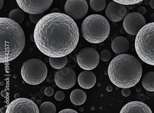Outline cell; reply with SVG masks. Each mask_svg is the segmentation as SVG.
Masks as SVG:
<instances>
[{
	"mask_svg": "<svg viewBox=\"0 0 154 113\" xmlns=\"http://www.w3.org/2000/svg\"><path fill=\"white\" fill-rule=\"evenodd\" d=\"M136 52L145 63L154 66V22L146 24L136 35Z\"/></svg>",
	"mask_w": 154,
	"mask_h": 113,
	"instance_id": "5",
	"label": "cell"
},
{
	"mask_svg": "<svg viewBox=\"0 0 154 113\" xmlns=\"http://www.w3.org/2000/svg\"><path fill=\"white\" fill-rule=\"evenodd\" d=\"M9 18L20 24L23 22L25 18L23 11L22 9H13L10 12L9 14Z\"/></svg>",
	"mask_w": 154,
	"mask_h": 113,
	"instance_id": "20",
	"label": "cell"
},
{
	"mask_svg": "<svg viewBox=\"0 0 154 113\" xmlns=\"http://www.w3.org/2000/svg\"><path fill=\"white\" fill-rule=\"evenodd\" d=\"M144 89L148 92H154V72H147L142 80Z\"/></svg>",
	"mask_w": 154,
	"mask_h": 113,
	"instance_id": "18",
	"label": "cell"
},
{
	"mask_svg": "<svg viewBox=\"0 0 154 113\" xmlns=\"http://www.w3.org/2000/svg\"><path fill=\"white\" fill-rule=\"evenodd\" d=\"M68 61L67 56H63L59 58L49 57V62L50 65L56 69H60L66 67Z\"/></svg>",
	"mask_w": 154,
	"mask_h": 113,
	"instance_id": "19",
	"label": "cell"
},
{
	"mask_svg": "<svg viewBox=\"0 0 154 113\" xmlns=\"http://www.w3.org/2000/svg\"><path fill=\"white\" fill-rule=\"evenodd\" d=\"M19 8L30 14H42L52 5L53 0H16Z\"/></svg>",
	"mask_w": 154,
	"mask_h": 113,
	"instance_id": "8",
	"label": "cell"
},
{
	"mask_svg": "<svg viewBox=\"0 0 154 113\" xmlns=\"http://www.w3.org/2000/svg\"><path fill=\"white\" fill-rule=\"evenodd\" d=\"M64 9L66 14L73 20H80L88 13V2L86 0H67Z\"/></svg>",
	"mask_w": 154,
	"mask_h": 113,
	"instance_id": "11",
	"label": "cell"
},
{
	"mask_svg": "<svg viewBox=\"0 0 154 113\" xmlns=\"http://www.w3.org/2000/svg\"><path fill=\"white\" fill-rule=\"evenodd\" d=\"M112 57L111 53L109 51V50H103L100 53V58L102 61H109Z\"/></svg>",
	"mask_w": 154,
	"mask_h": 113,
	"instance_id": "24",
	"label": "cell"
},
{
	"mask_svg": "<svg viewBox=\"0 0 154 113\" xmlns=\"http://www.w3.org/2000/svg\"><path fill=\"white\" fill-rule=\"evenodd\" d=\"M89 5L94 11L100 12L106 6V0H90Z\"/></svg>",
	"mask_w": 154,
	"mask_h": 113,
	"instance_id": "21",
	"label": "cell"
},
{
	"mask_svg": "<svg viewBox=\"0 0 154 113\" xmlns=\"http://www.w3.org/2000/svg\"><path fill=\"white\" fill-rule=\"evenodd\" d=\"M143 67L139 61L133 55L122 54L115 57L108 67L110 81L122 89L134 86L140 80Z\"/></svg>",
	"mask_w": 154,
	"mask_h": 113,
	"instance_id": "2",
	"label": "cell"
},
{
	"mask_svg": "<svg viewBox=\"0 0 154 113\" xmlns=\"http://www.w3.org/2000/svg\"><path fill=\"white\" fill-rule=\"evenodd\" d=\"M110 31L109 21L100 14L88 16L82 25V32L84 39L91 43L103 42L107 39Z\"/></svg>",
	"mask_w": 154,
	"mask_h": 113,
	"instance_id": "4",
	"label": "cell"
},
{
	"mask_svg": "<svg viewBox=\"0 0 154 113\" xmlns=\"http://www.w3.org/2000/svg\"><path fill=\"white\" fill-rule=\"evenodd\" d=\"M7 92H6V90H3V91H2V95L3 96H4V97H5L7 95Z\"/></svg>",
	"mask_w": 154,
	"mask_h": 113,
	"instance_id": "35",
	"label": "cell"
},
{
	"mask_svg": "<svg viewBox=\"0 0 154 113\" xmlns=\"http://www.w3.org/2000/svg\"><path fill=\"white\" fill-rule=\"evenodd\" d=\"M4 5V0H0V9H2Z\"/></svg>",
	"mask_w": 154,
	"mask_h": 113,
	"instance_id": "33",
	"label": "cell"
},
{
	"mask_svg": "<svg viewBox=\"0 0 154 113\" xmlns=\"http://www.w3.org/2000/svg\"><path fill=\"white\" fill-rule=\"evenodd\" d=\"M144 2H145V3H146V5H149V3H150L149 0H144Z\"/></svg>",
	"mask_w": 154,
	"mask_h": 113,
	"instance_id": "36",
	"label": "cell"
},
{
	"mask_svg": "<svg viewBox=\"0 0 154 113\" xmlns=\"http://www.w3.org/2000/svg\"><path fill=\"white\" fill-rule=\"evenodd\" d=\"M80 32L75 20L66 14L51 12L36 24L33 39L45 55L59 58L70 54L78 45Z\"/></svg>",
	"mask_w": 154,
	"mask_h": 113,
	"instance_id": "1",
	"label": "cell"
},
{
	"mask_svg": "<svg viewBox=\"0 0 154 113\" xmlns=\"http://www.w3.org/2000/svg\"><path fill=\"white\" fill-rule=\"evenodd\" d=\"M71 102L75 106L83 105L86 100V94L80 89H76L72 92L70 96Z\"/></svg>",
	"mask_w": 154,
	"mask_h": 113,
	"instance_id": "17",
	"label": "cell"
},
{
	"mask_svg": "<svg viewBox=\"0 0 154 113\" xmlns=\"http://www.w3.org/2000/svg\"><path fill=\"white\" fill-rule=\"evenodd\" d=\"M0 62L14 60L23 52L25 36L21 26L9 18H0Z\"/></svg>",
	"mask_w": 154,
	"mask_h": 113,
	"instance_id": "3",
	"label": "cell"
},
{
	"mask_svg": "<svg viewBox=\"0 0 154 113\" xmlns=\"http://www.w3.org/2000/svg\"><path fill=\"white\" fill-rule=\"evenodd\" d=\"M121 113H152L150 108L144 103L133 101L125 105L122 110Z\"/></svg>",
	"mask_w": 154,
	"mask_h": 113,
	"instance_id": "14",
	"label": "cell"
},
{
	"mask_svg": "<svg viewBox=\"0 0 154 113\" xmlns=\"http://www.w3.org/2000/svg\"><path fill=\"white\" fill-rule=\"evenodd\" d=\"M112 49L113 52L118 55L126 53L130 48L129 41L122 36H117L112 40Z\"/></svg>",
	"mask_w": 154,
	"mask_h": 113,
	"instance_id": "16",
	"label": "cell"
},
{
	"mask_svg": "<svg viewBox=\"0 0 154 113\" xmlns=\"http://www.w3.org/2000/svg\"><path fill=\"white\" fill-rule=\"evenodd\" d=\"M126 11L125 5L111 2L106 6V16L110 20L117 22L121 21L125 17Z\"/></svg>",
	"mask_w": 154,
	"mask_h": 113,
	"instance_id": "13",
	"label": "cell"
},
{
	"mask_svg": "<svg viewBox=\"0 0 154 113\" xmlns=\"http://www.w3.org/2000/svg\"><path fill=\"white\" fill-rule=\"evenodd\" d=\"M45 93L47 96H51L54 95V90L53 89V87L48 86L45 90Z\"/></svg>",
	"mask_w": 154,
	"mask_h": 113,
	"instance_id": "27",
	"label": "cell"
},
{
	"mask_svg": "<svg viewBox=\"0 0 154 113\" xmlns=\"http://www.w3.org/2000/svg\"><path fill=\"white\" fill-rule=\"evenodd\" d=\"M138 12H139V14H140L141 15L143 16L144 14H145L146 13V9L144 7H143V6L140 7L138 9Z\"/></svg>",
	"mask_w": 154,
	"mask_h": 113,
	"instance_id": "30",
	"label": "cell"
},
{
	"mask_svg": "<svg viewBox=\"0 0 154 113\" xmlns=\"http://www.w3.org/2000/svg\"><path fill=\"white\" fill-rule=\"evenodd\" d=\"M140 89H137V91H138V92H139V91L140 92Z\"/></svg>",
	"mask_w": 154,
	"mask_h": 113,
	"instance_id": "39",
	"label": "cell"
},
{
	"mask_svg": "<svg viewBox=\"0 0 154 113\" xmlns=\"http://www.w3.org/2000/svg\"><path fill=\"white\" fill-rule=\"evenodd\" d=\"M43 14H30V19L31 22L33 24H37L39 20L43 17Z\"/></svg>",
	"mask_w": 154,
	"mask_h": 113,
	"instance_id": "25",
	"label": "cell"
},
{
	"mask_svg": "<svg viewBox=\"0 0 154 113\" xmlns=\"http://www.w3.org/2000/svg\"><path fill=\"white\" fill-rule=\"evenodd\" d=\"M78 82L83 89H90L96 84V77L93 72L85 70L79 74Z\"/></svg>",
	"mask_w": 154,
	"mask_h": 113,
	"instance_id": "15",
	"label": "cell"
},
{
	"mask_svg": "<svg viewBox=\"0 0 154 113\" xmlns=\"http://www.w3.org/2000/svg\"><path fill=\"white\" fill-rule=\"evenodd\" d=\"M150 7L154 9V0H150Z\"/></svg>",
	"mask_w": 154,
	"mask_h": 113,
	"instance_id": "31",
	"label": "cell"
},
{
	"mask_svg": "<svg viewBox=\"0 0 154 113\" xmlns=\"http://www.w3.org/2000/svg\"><path fill=\"white\" fill-rule=\"evenodd\" d=\"M54 81L60 89L62 90L70 89L76 82V73L70 67H64L56 72Z\"/></svg>",
	"mask_w": 154,
	"mask_h": 113,
	"instance_id": "10",
	"label": "cell"
},
{
	"mask_svg": "<svg viewBox=\"0 0 154 113\" xmlns=\"http://www.w3.org/2000/svg\"><path fill=\"white\" fill-rule=\"evenodd\" d=\"M122 93L123 96L126 97L130 96V95L131 94V90L129 89H123V90H122Z\"/></svg>",
	"mask_w": 154,
	"mask_h": 113,
	"instance_id": "28",
	"label": "cell"
},
{
	"mask_svg": "<svg viewBox=\"0 0 154 113\" xmlns=\"http://www.w3.org/2000/svg\"><path fill=\"white\" fill-rule=\"evenodd\" d=\"M76 60L82 69L90 71L95 69L99 64L100 55L95 49L86 47L79 52Z\"/></svg>",
	"mask_w": 154,
	"mask_h": 113,
	"instance_id": "7",
	"label": "cell"
},
{
	"mask_svg": "<svg viewBox=\"0 0 154 113\" xmlns=\"http://www.w3.org/2000/svg\"><path fill=\"white\" fill-rule=\"evenodd\" d=\"M14 97H15V98L16 99V98H19V94H16L15 95H14Z\"/></svg>",
	"mask_w": 154,
	"mask_h": 113,
	"instance_id": "38",
	"label": "cell"
},
{
	"mask_svg": "<svg viewBox=\"0 0 154 113\" xmlns=\"http://www.w3.org/2000/svg\"><path fill=\"white\" fill-rule=\"evenodd\" d=\"M20 73L24 82L29 85H36L46 79L48 68L43 61L39 59L33 58L24 62Z\"/></svg>",
	"mask_w": 154,
	"mask_h": 113,
	"instance_id": "6",
	"label": "cell"
},
{
	"mask_svg": "<svg viewBox=\"0 0 154 113\" xmlns=\"http://www.w3.org/2000/svg\"><path fill=\"white\" fill-rule=\"evenodd\" d=\"M59 113H77V111L72 109H65L59 111Z\"/></svg>",
	"mask_w": 154,
	"mask_h": 113,
	"instance_id": "29",
	"label": "cell"
},
{
	"mask_svg": "<svg viewBox=\"0 0 154 113\" xmlns=\"http://www.w3.org/2000/svg\"><path fill=\"white\" fill-rule=\"evenodd\" d=\"M54 98L58 102H61L65 98V93L62 91H57L54 94Z\"/></svg>",
	"mask_w": 154,
	"mask_h": 113,
	"instance_id": "26",
	"label": "cell"
},
{
	"mask_svg": "<svg viewBox=\"0 0 154 113\" xmlns=\"http://www.w3.org/2000/svg\"><path fill=\"white\" fill-rule=\"evenodd\" d=\"M150 19H151V20H153V21H154V13H153V14H152L151 15V16H150Z\"/></svg>",
	"mask_w": 154,
	"mask_h": 113,
	"instance_id": "37",
	"label": "cell"
},
{
	"mask_svg": "<svg viewBox=\"0 0 154 113\" xmlns=\"http://www.w3.org/2000/svg\"><path fill=\"white\" fill-rule=\"evenodd\" d=\"M112 1L125 6H130L142 3L144 0H112Z\"/></svg>",
	"mask_w": 154,
	"mask_h": 113,
	"instance_id": "23",
	"label": "cell"
},
{
	"mask_svg": "<svg viewBox=\"0 0 154 113\" xmlns=\"http://www.w3.org/2000/svg\"><path fill=\"white\" fill-rule=\"evenodd\" d=\"M6 109H7L6 108L3 107V108H1V110H0V112H6Z\"/></svg>",
	"mask_w": 154,
	"mask_h": 113,
	"instance_id": "34",
	"label": "cell"
},
{
	"mask_svg": "<svg viewBox=\"0 0 154 113\" xmlns=\"http://www.w3.org/2000/svg\"><path fill=\"white\" fill-rule=\"evenodd\" d=\"M86 1L88 2H90V0H86Z\"/></svg>",
	"mask_w": 154,
	"mask_h": 113,
	"instance_id": "40",
	"label": "cell"
},
{
	"mask_svg": "<svg viewBox=\"0 0 154 113\" xmlns=\"http://www.w3.org/2000/svg\"><path fill=\"white\" fill-rule=\"evenodd\" d=\"M39 110L40 112L42 113H55L56 112V108L53 103L46 102L40 105Z\"/></svg>",
	"mask_w": 154,
	"mask_h": 113,
	"instance_id": "22",
	"label": "cell"
},
{
	"mask_svg": "<svg viewBox=\"0 0 154 113\" xmlns=\"http://www.w3.org/2000/svg\"><path fill=\"white\" fill-rule=\"evenodd\" d=\"M146 24L145 18L139 12L128 14L125 16L123 23L125 30L131 35H136Z\"/></svg>",
	"mask_w": 154,
	"mask_h": 113,
	"instance_id": "12",
	"label": "cell"
},
{
	"mask_svg": "<svg viewBox=\"0 0 154 113\" xmlns=\"http://www.w3.org/2000/svg\"><path fill=\"white\" fill-rule=\"evenodd\" d=\"M112 90H113V88H112V86H110V85L107 86V92H110L112 91Z\"/></svg>",
	"mask_w": 154,
	"mask_h": 113,
	"instance_id": "32",
	"label": "cell"
},
{
	"mask_svg": "<svg viewBox=\"0 0 154 113\" xmlns=\"http://www.w3.org/2000/svg\"><path fill=\"white\" fill-rule=\"evenodd\" d=\"M7 113H39L40 110L32 100L26 98H19L9 103Z\"/></svg>",
	"mask_w": 154,
	"mask_h": 113,
	"instance_id": "9",
	"label": "cell"
}]
</instances>
